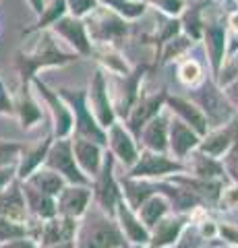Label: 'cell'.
<instances>
[{
	"label": "cell",
	"instance_id": "d6986e66",
	"mask_svg": "<svg viewBox=\"0 0 238 248\" xmlns=\"http://www.w3.org/2000/svg\"><path fill=\"white\" fill-rule=\"evenodd\" d=\"M71 143H73V155H75L77 166H79V170L89 180H94L99 172V168H102L106 147L83 137H71Z\"/></svg>",
	"mask_w": 238,
	"mask_h": 248
},
{
	"label": "cell",
	"instance_id": "11a10c76",
	"mask_svg": "<svg viewBox=\"0 0 238 248\" xmlns=\"http://www.w3.org/2000/svg\"><path fill=\"white\" fill-rule=\"evenodd\" d=\"M234 2H236V6H238V0H234Z\"/></svg>",
	"mask_w": 238,
	"mask_h": 248
},
{
	"label": "cell",
	"instance_id": "7402d4cb",
	"mask_svg": "<svg viewBox=\"0 0 238 248\" xmlns=\"http://www.w3.org/2000/svg\"><path fill=\"white\" fill-rule=\"evenodd\" d=\"M168 124H170V116H168V110L164 108L162 112L153 116L141 128L139 137H137V143H139L141 149L168 153Z\"/></svg>",
	"mask_w": 238,
	"mask_h": 248
},
{
	"label": "cell",
	"instance_id": "5b68a950",
	"mask_svg": "<svg viewBox=\"0 0 238 248\" xmlns=\"http://www.w3.org/2000/svg\"><path fill=\"white\" fill-rule=\"evenodd\" d=\"M87 35L94 46H116L118 42L127 40L130 33V23L118 17L114 11L106 9L104 4H97L85 19Z\"/></svg>",
	"mask_w": 238,
	"mask_h": 248
},
{
	"label": "cell",
	"instance_id": "816d5d0a",
	"mask_svg": "<svg viewBox=\"0 0 238 248\" xmlns=\"http://www.w3.org/2000/svg\"><path fill=\"white\" fill-rule=\"evenodd\" d=\"M46 248H75V240H64V242H58V244L46 246Z\"/></svg>",
	"mask_w": 238,
	"mask_h": 248
},
{
	"label": "cell",
	"instance_id": "44dd1931",
	"mask_svg": "<svg viewBox=\"0 0 238 248\" xmlns=\"http://www.w3.org/2000/svg\"><path fill=\"white\" fill-rule=\"evenodd\" d=\"M114 219L118 221L120 232L125 234L128 246H147L149 244V228L141 221V217L133 211L125 201H120L114 211Z\"/></svg>",
	"mask_w": 238,
	"mask_h": 248
},
{
	"label": "cell",
	"instance_id": "2e32d148",
	"mask_svg": "<svg viewBox=\"0 0 238 248\" xmlns=\"http://www.w3.org/2000/svg\"><path fill=\"white\" fill-rule=\"evenodd\" d=\"M91 205V186L66 184L56 197V213L79 221Z\"/></svg>",
	"mask_w": 238,
	"mask_h": 248
},
{
	"label": "cell",
	"instance_id": "d4e9b609",
	"mask_svg": "<svg viewBox=\"0 0 238 248\" xmlns=\"http://www.w3.org/2000/svg\"><path fill=\"white\" fill-rule=\"evenodd\" d=\"M211 0H187L182 13L178 15V23H180V31L187 37H190L193 42H201V33H203V21H205V13Z\"/></svg>",
	"mask_w": 238,
	"mask_h": 248
},
{
	"label": "cell",
	"instance_id": "9a60e30c",
	"mask_svg": "<svg viewBox=\"0 0 238 248\" xmlns=\"http://www.w3.org/2000/svg\"><path fill=\"white\" fill-rule=\"evenodd\" d=\"M50 31L71 46L77 56L87 58V56H91V52H94V44H91L89 35H87V27H85V23H83V19H77L73 15H64L63 19H58L54 25L50 27Z\"/></svg>",
	"mask_w": 238,
	"mask_h": 248
},
{
	"label": "cell",
	"instance_id": "681fc988",
	"mask_svg": "<svg viewBox=\"0 0 238 248\" xmlns=\"http://www.w3.org/2000/svg\"><path fill=\"white\" fill-rule=\"evenodd\" d=\"M222 89H224V95L228 97V102L232 104V108H234L236 114H238V79L232 81V83H228L226 87H222Z\"/></svg>",
	"mask_w": 238,
	"mask_h": 248
},
{
	"label": "cell",
	"instance_id": "5bb4252c",
	"mask_svg": "<svg viewBox=\"0 0 238 248\" xmlns=\"http://www.w3.org/2000/svg\"><path fill=\"white\" fill-rule=\"evenodd\" d=\"M32 83L35 85V89L40 91V97L44 99V104L50 108L52 114V124H54V139H68L73 135V114L71 108L66 106V102L58 95L54 89H50L40 77H33Z\"/></svg>",
	"mask_w": 238,
	"mask_h": 248
},
{
	"label": "cell",
	"instance_id": "9f6ffc18",
	"mask_svg": "<svg viewBox=\"0 0 238 248\" xmlns=\"http://www.w3.org/2000/svg\"><path fill=\"white\" fill-rule=\"evenodd\" d=\"M218 2H222V0H218Z\"/></svg>",
	"mask_w": 238,
	"mask_h": 248
},
{
	"label": "cell",
	"instance_id": "277c9868",
	"mask_svg": "<svg viewBox=\"0 0 238 248\" xmlns=\"http://www.w3.org/2000/svg\"><path fill=\"white\" fill-rule=\"evenodd\" d=\"M149 71H151V64L141 62V64L130 68L128 75H106L112 108L120 122L127 120L128 112L133 110L135 102L139 99L141 91H143V81H145V77L149 75Z\"/></svg>",
	"mask_w": 238,
	"mask_h": 248
},
{
	"label": "cell",
	"instance_id": "f1b7e54d",
	"mask_svg": "<svg viewBox=\"0 0 238 248\" xmlns=\"http://www.w3.org/2000/svg\"><path fill=\"white\" fill-rule=\"evenodd\" d=\"M187 164V172L193 174L197 178H203V180H228L224 166H222V159L209 157V155H203L199 151H193L184 159Z\"/></svg>",
	"mask_w": 238,
	"mask_h": 248
},
{
	"label": "cell",
	"instance_id": "603a6c76",
	"mask_svg": "<svg viewBox=\"0 0 238 248\" xmlns=\"http://www.w3.org/2000/svg\"><path fill=\"white\" fill-rule=\"evenodd\" d=\"M236 118H238V116H236ZM236 118L232 122L224 124V126L209 128V130H207V135L201 137L199 147H197L195 151L203 153V155H209V157L222 159L226 155V151L230 149L232 141H234V135H236Z\"/></svg>",
	"mask_w": 238,
	"mask_h": 248
},
{
	"label": "cell",
	"instance_id": "3957f363",
	"mask_svg": "<svg viewBox=\"0 0 238 248\" xmlns=\"http://www.w3.org/2000/svg\"><path fill=\"white\" fill-rule=\"evenodd\" d=\"M187 97L203 112L209 128L224 126V124L232 122L238 116L236 110L232 108V104H230L228 97L224 95V89L216 83L213 77H205L199 85L190 87Z\"/></svg>",
	"mask_w": 238,
	"mask_h": 248
},
{
	"label": "cell",
	"instance_id": "9c48e42d",
	"mask_svg": "<svg viewBox=\"0 0 238 248\" xmlns=\"http://www.w3.org/2000/svg\"><path fill=\"white\" fill-rule=\"evenodd\" d=\"M44 166L64 178L66 184H79V186H91V180L79 170L73 155V143L68 139H54L46 153Z\"/></svg>",
	"mask_w": 238,
	"mask_h": 248
},
{
	"label": "cell",
	"instance_id": "f6af8a7d",
	"mask_svg": "<svg viewBox=\"0 0 238 248\" xmlns=\"http://www.w3.org/2000/svg\"><path fill=\"white\" fill-rule=\"evenodd\" d=\"M218 240H222L228 246H236L238 248V226L234 223H224L218 221Z\"/></svg>",
	"mask_w": 238,
	"mask_h": 248
},
{
	"label": "cell",
	"instance_id": "cb8c5ba5",
	"mask_svg": "<svg viewBox=\"0 0 238 248\" xmlns=\"http://www.w3.org/2000/svg\"><path fill=\"white\" fill-rule=\"evenodd\" d=\"M0 217H6V219H13L19 223H27L29 213L25 207L21 180H17V178L4 190H0Z\"/></svg>",
	"mask_w": 238,
	"mask_h": 248
},
{
	"label": "cell",
	"instance_id": "f5cc1de1",
	"mask_svg": "<svg viewBox=\"0 0 238 248\" xmlns=\"http://www.w3.org/2000/svg\"><path fill=\"white\" fill-rule=\"evenodd\" d=\"M220 248H236V246H228V244H222Z\"/></svg>",
	"mask_w": 238,
	"mask_h": 248
},
{
	"label": "cell",
	"instance_id": "6f0895ef",
	"mask_svg": "<svg viewBox=\"0 0 238 248\" xmlns=\"http://www.w3.org/2000/svg\"><path fill=\"white\" fill-rule=\"evenodd\" d=\"M203 248H207V246H203Z\"/></svg>",
	"mask_w": 238,
	"mask_h": 248
},
{
	"label": "cell",
	"instance_id": "ba28073f",
	"mask_svg": "<svg viewBox=\"0 0 238 248\" xmlns=\"http://www.w3.org/2000/svg\"><path fill=\"white\" fill-rule=\"evenodd\" d=\"M184 172H187V164L174 159L170 153H156L149 149H141L133 168H128L122 176L143 178V180H164L168 176L184 174Z\"/></svg>",
	"mask_w": 238,
	"mask_h": 248
},
{
	"label": "cell",
	"instance_id": "db71d44e",
	"mask_svg": "<svg viewBox=\"0 0 238 248\" xmlns=\"http://www.w3.org/2000/svg\"><path fill=\"white\" fill-rule=\"evenodd\" d=\"M130 248H149V246H130Z\"/></svg>",
	"mask_w": 238,
	"mask_h": 248
},
{
	"label": "cell",
	"instance_id": "f35d334b",
	"mask_svg": "<svg viewBox=\"0 0 238 248\" xmlns=\"http://www.w3.org/2000/svg\"><path fill=\"white\" fill-rule=\"evenodd\" d=\"M23 236H29L27 223H19V221L6 219V217H0V244L15 238H23Z\"/></svg>",
	"mask_w": 238,
	"mask_h": 248
},
{
	"label": "cell",
	"instance_id": "e575fe53",
	"mask_svg": "<svg viewBox=\"0 0 238 248\" xmlns=\"http://www.w3.org/2000/svg\"><path fill=\"white\" fill-rule=\"evenodd\" d=\"M193 40L187 37L180 31L178 35H174L172 40H168L164 46H162V52H159V60L158 64H164V62H172V60H180L184 58V54H187L190 48H193Z\"/></svg>",
	"mask_w": 238,
	"mask_h": 248
},
{
	"label": "cell",
	"instance_id": "c3c4849f",
	"mask_svg": "<svg viewBox=\"0 0 238 248\" xmlns=\"http://www.w3.org/2000/svg\"><path fill=\"white\" fill-rule=\"evenodd\" d=\"M0 114H15L13 99L9 97V91L4 89L2 81H0Z\"/></svg>",
	"mask_w": 238,
	"mask_h": 248
},
{
	"label": "cell",
	"instance_id": "f546056e",
	"mask_svg": "<svg viewBox=\"0 0 238 248\" xmlns=\"http://www.w3.org/2000/svg\"><path fill=\"white\" fill-rule=\"evenodd\" d=\"M91 56L106 75H128L133 68L127 62L125 54L118 50V46H94Z\"/></svg>",
	"mask_w": 238,
	"mask_h": 248
},
{
	"label": "cell",
	"instance_id": "8d00e7d4",
	"mask_svg": "<svg viewBox=\"0 0 238 248\" xmlns=\"http://www.w3.org/2000/svg\"><path fill=\"white\" fill-rule=\"evenodd\" d=\"M178 81L184 85L187 89L195 87L205 79V73H203V64L199 62L197 58H184L178 62Z\"/></svg>",
	"mask_w": 238,
	"mask_h": 248
},
{
	"label": "cell",
	"instance_id": "7c38bea8",
	"mask_svg": "<svg viewBox=\"0 0 238 248\" xmlns=\"http://www.w3.org/2000/svg\"><path fill=\"white\" fill-rule=\"evenodd\" d=\"M106 149L114 155L116 166H120L127 172L128 168H133L137 157H139L141 147L137 143V139L127 130L125 124L116 120L106 130Z\"/></svg>",
	"mask_w": 238,
	"mask_h": 248
},
{
	"label": "cell",
	"instance_id": "7bdbcfd3",
	"mask_svg": "<svg viewBox=\"0 0 238 248\" xmlns=\"http://www.w3.org/2000/svg\"><path fill=\"white\" fill-rule=\"evenodd\" d=\"M143 2L147 6H153V9H159L166 17H178L187 0H143Z\"/></svg>",
	"mask_w": 238,
	"mask_h": 248
},
{
	"label": "cell",
	"instance_id": "7a4b0ae2",
	"mask_svg": "<svg viewBox=\"0 0 238 248\" xmlns=\"http://www.w3.org/2000/svg\"><path fill=\"white\" fill-rule=\"evenodd\" d=\"M75 52H64L63 48H58V44L54 40V33L48 31H40V40H37L35 48L29 54H17V68L21 73V81L23 85H29L33 77H37L35 73L40 68H48V66H63L68 62L77 60Z\"/></svg>",
	"mask_w": 238,
	"mask_h": 248
},
{
	"label": "cell",
	"instance_id": "d590c367",
	"mask_svg": "<svg viewBox=\"0 0 238 248\" xmlns=\"http://www.w3.org/2000/svg\"><path fill=\"white\" fill-rule=\"evenodd\" d=\"M64 15H68L66 0H50V2H46L40 19H37V23L27 31V33H32V31H48L58 19H63Z\"/></svg>",
	"mask_w": 238,
	"mask_h": 248
},
{
	"label": "cell",
	"instance_id": "4fadbf2b",
	"mask_svg": "<svg viewBox=\"0 0 238 248\" xmlns=\"http://www.w3.org/2000/svg\"><path fill=\"white\" fill-rule=\"evenodd\" d=\"M166 97H168V89L166 87L159 89V91H153V93H143L141 91V95L135 102L133 110L128 112L127 120L122 122L127 126V130L135 139L139 137L141 128L145 126V124H147L153 116H158L166 108Z\"/></svg>",
	"mask_w": 238,
	"mask_h": 248
},
{
	"label": "cell",
	"instance_id": "4dcf8cb0",
	"mask_svg": "<svg viewBox=\"0 0 238 248\" xmlns=\"http://www.w3.org/2000/svg\"><path fill=\"white\" fill-rule=\"evenodd\" d=\"M13 106H15V112L19 114L23 128H32L42 120V108L33 99L32 91H29V85H21L17 99L13 102Z\"/></svg>",
	"mask_w": 238,
	"mask_h": 248
},
{
	"label": "cell",
	"instance_id": "74e56055",
	"mask_svg": "<svg viewBox=\"0 0 238 248\" xmlns=\"http://www.w3.org/2000/svg\"><path fill=\"white\" fill-rule=\"evenodd\" d=\"M222 166H224V172H226L228 180L238 184V118H236L234 141H232V145H230V149L226 151V155L222 157Z\"/></svg>",
	"mask_w": 238,
	"mask_h": 248
},
{
	"label": "cell",
	"instance_id": "7dc6e473",
	"mask_svg": "<svg viewBox=\"0 0 238 248\" xmlns=\"http://www.w3.org/2000/svg\"><path fill=\"white\" fill-rule=\"evenodd\" d=\"M0 248H42V246L37 244L33 238L23 236V238H15V240H9V242L0 244Z\"/></svg>",
	"mask_w": 238,
	"mask_h": 248
},
{
	"label": "cell",
	"instance_id": "484cf974",
	"mask_svg": "<svg viewBox=\"0 0 238 248\" xmlns=\"http://www.w3.org/2000/svg\"><path fill=\"white\" fill-rule=\"evenodd\" d=\"M21 188H23V197H25V207H27V213L33 217V219H52L56 217V199L46 195V192L33 188L32 184L23 182L21 180Z\"/></svg>",
	"mask_w": 238,
	"mask_h": 248
},
{
	"label": "cell",
	"instance_id": "1f68e13d",
	"mask_svg": "<svg viewBox=\"0 0 238 248\" xmlns=\"http://www.w3.org/2000/svg\"><path fill=\"white\" fill-rule=\"evenodd\" d=\"M23 182L32 184L33 188L42 190V192H46V195H50V197H54V199L60 195V190L66 186L63 176H58L56 172H52V170H48L46 166H40L32 176L25 178Z\"/></svg>",
	"mask_w": 238,
	"mask_h": 248
},
{
	"label": "cell",
	"instance_id": "ffe728a7",
	"mask_svg": "<svg viewBox=\"0 0 238 248\" xmlns=\"http://www.w3.org/2000/svg\"><path fill=\"white\" fill-rule=\"evenodd\" d=\"M166 110L170 112L172 116H176L178 120H182L187 126H190L199 137H205L209 126H207V120L203 112L190 102L187 95H174V93L168 91L166 97Z\"/></svg>",
	"mask_w": 238,
	"mask_h": 248
},
{
	"label": "cell",
	"instance_id": "ee69618b",
	"mask_svg": "<svg viewBox=\"0 0 238 248\" xmlns=\"http://www.w3.org/2000/svg\"><path fill=\"white\" fill-rule=\"evenodd\" d=\"M97 4H99L97 0H66L68 15H73L77 19H85Z\"/></svg>",
	"mask_w": 238,
	"mask_h": 248
},
{
	"label": "cell",
	"instance_id": "ac0fdd59",
	"mask_svg": "<svg viewBox=\"0 0 238 248\" xmlns=\"http://www.w3.org/2000/svg\"><path fill=\"white\" fill-rule=\"evenodd\" d=\"M190 223L189 215L182 213H168L156 226L149 230V248H172L176 240L180 238L182 230Z\"/></svg>",
	"mask_w": 238,
	"mask_h": 248
},
{
	"label": "cell",
	"instance_id": "ab89813d",
	"mask_svg": "<svg viewBox=\"0 0 238 248\" xmlns=\"http://www.w3.org/2000/svg\"><path fill=\"white\" fill-rule=\"evenodd\" d=\"M236 79H238V50L226 56L220 73L216 75V83L220 85V87H226L228 83H232Z\"/></svg>",
	"mask_w": 238,
	"mask_h": 248
},
{
	"label": "cell",
	"instance_id": "6da1fadb",
	"mask_svg": "<svg viewBox=\"0 0 238 248\" xmlns=\"http://www.w3.org/2000/svg\"><path fill=\"white\" fill-rule=\"evenodd\" d=\"M75 248H130L114 215H108L91 201L85 215L77 223Z\"/></svg>",
	"mask_w": 238,
	"mask_h": 248
},
{
	"label": "cell",
	"instance_id": "b9f144b4",
	"mask_svg": "<svg viewBox=\"0 0 238 248\" xmlns=\"http://www.w3.org/2000/svg\"><path fill=\"white\" fill-rule=\"evenodd\" d=\"M218 207L222 211H238V184L230 182V180L224 184L220 201H218Z\"/></svg>",
	"mask_w": 238,
	"mask_h": 248
},
{
	"label": "cell",
	"instance_id": "f907efd6",
	"mask_svg": "<svg viewBox=\"0 0 238 248\" xmlns=\"http://www.w3.org/2000/svg\"><path fill=\"white\" fill-rule=\"evenodd\" d=\"M29 4H32V9L35 11V15H42L44 6H46V0H27Z\"/></svg>",
	"mask_w": 238,
	"mask_h": 248
},
{
	"label": "cell",
	"instance_id": "bcb514c9",
	"mask_svg": "<svg viewBox=\"0 0 238 248\" xmlns=\"http://www.w3.org/2000/svg\"><path fill=\"white\" fill-rule=\"evenodd\" d=\"M15 178H17V161H15V164L0 166V190H4Z\"/></svg>",
	"mask_w": 238,
	"mask_h": 248
},
{
	"label": "cell",
	"instance_id": "52a82bcc",
	"mask_svg": "<svg viewBox=\"0 0 238 248\" xmlns=\"http://www.w3.org/2000/svg\"><path fill=\"white\" fill-rule=\"evenodd\" d=\"M91 201L108 215H114L116 205L122 201V190L116 176V159L108 149L104 153V161L97 176L91 180Z\"/></svg>",
	"mask_w": 238,
	"mask_h": 248
},
{
	"label": "cell",
	"instance_id": "83f0119b",
	"mask_svg": "<svg viewBox=\"0 0 238 248\" xmlns=\"http://www.w3.org/2000/svg\"><path fill=\"white\" fill-rule=\"evenodd\" d=\"M52 141H54V135H48L29 149H21V157L17 159V180H25L40 166H44L46 153H48Z\"/></svg>",
	"mask_w": 238,
	"mask_h": 248
},
{
	"label": "cell",
	"instance_id": "8992f818",
	"mask_svg": "<svg viewBox=\"0 0 238 248\" xmlns=\"http://www.w3.org/2000/svg\"><path fill=\"white\" fill-rule=\"evenodd\" d=\"M56 93L71 108V114H73V135L71 137H83V139H89V141H95L106 147V130L99 126L89 110L85 89L60 87L56 89Z\"/></svg>",
	"mask_w": 238,
	"mask_h": 248
},
{
	"label": "cell",
	"instance_id": "60d3db41",
	"mask_svg": "<svg viewBox=\"0 0 238 248\" xmlns=\"http://www.w3.org/2000/svg\"><path fill=\"white\" fill-rule=\"evenodd\" d=\"M203 246H207V242H205L201 236H199V232H197V228H195V223L190 221L189 226L182 230L180 238L176 240V244H174L172 248H203Z\"/></svg>",
	"mask_w": 238,
	"mask_h": 248
},
{
	"label": "cell",
	"instance_id": "e0dca14e",
	"mask_svg": "<svg viewBox=\"0 0 238 248\" xmlns=\"http://www.w3.org/2000/svg\"><path fill=\"white\" fill-rule=\"evenodd\" d=\"M199 141H201V137L193 128L187 126L176 116H170V124H168V153L174 159L184 161L199 147Z\"/></svg>",
	"mask_w": 238,
	"mask_h": 248
},
{
	"label": "cell",
	"instance_id": "4316f807",
	"mask_svg": "<svg viewBox=\"0 0 238 248\" xmlns=\"http://www.w3.org/2000/svg\"><path fill=\"white\" fill-rule=\"evenodd\" d=\"M120 190H122V201L137 211L149 197L158 195L156 190V180H143V178H128V176H120L118 178Z\"/></svg>",
	"mask_w": 238,
	"mask_h": 248
},
{
	"label": "cell",
	"instance_id": "8fae6325",
	"mask_svg": "<svg viewBox=\"0 0 238 248\" xmlns=\"http://www.w3.org/2000/svg\"><path fill=\"white\" fill-rule=\"evenodd\" d=\"M85 93H87V106L91 114H94V118L104 130H108L118 118L114 114L110 91H108V81H106V73L102 68H95V73L91 75L89 87L85 89Z\"/></svg>",
	"mask_w": 238,
	"mask_h": 248
},
{
	"label": "cell",
	"instance_id": "30bf717a",
	"mask_svg": "<svg viewBox=\"0 0 238 248\" xmlns=\"http://www.w3.org/2000/svg\"><path fill=\"white\" fill-rule=\"evenodd\" d=\"M201 42L205 46L207 58H209L211 75H213V79H216V75L220 73V68H222V64H224V60L228 56V46H230L226 13L224 15H216V17H207V13H205Z\"/></svg>",
	"mask_w": 238,
	"mask_h": 248
},
{
	"label": "cell",
	"instance_id": "836d02e7",
	"mask_svg": "<svg viewBox=\"0 0 238 248\" xmlns=\"http://www.w3.org/2000/svg\"><path fill=\"white\" fill-rule=\"evenodd\" d=\"M99 4H104L106 9H110L122 17L125 21H137V19H143L145 13H147L149 6L143 2V0H97Z\"/></svg>",
	"mask_w": 238,
	"mask_h": 248
},
{
	"label": "cell",
	"instance_id": "d6a6232c",
	"mask_svg": "<svg viewBox=\"0 0 238 248\" xmlns=\"http://www.w3.org/2000/svg\"><path fill=\"white\" fill-rule=\"evenodd\" d=\"M168 213H172V207H170V203H168V199L164 195H153V197H149L139 209H137V215L141 217V221L149 230L156 226V223L162 219V217H166Z\"/></svg>",
	"mask_w": 238,
	"mask_h": 248
}]
</instances>
